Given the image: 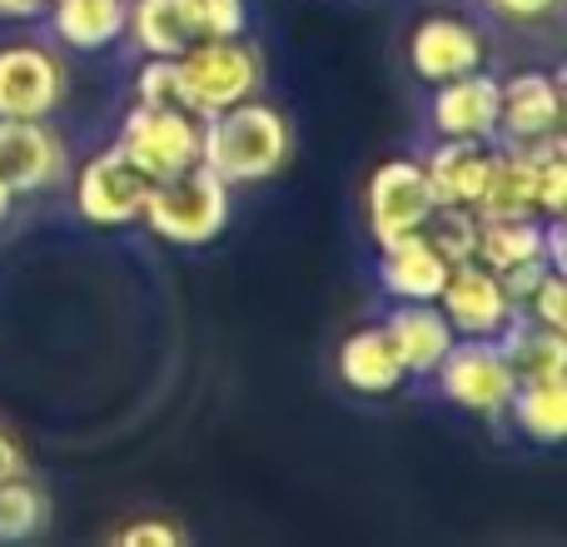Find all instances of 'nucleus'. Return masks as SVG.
Instances as JSON below:
<instances>
[{
  "label": "nucleus",
  "instance_id": "30",
  "mask_svg": "<svg viewBox=\"0 0 567 547\" xmlns=\"http://www.w3.org/2000/svg\"><path fill=\"white\" fill-rule=\"evenodd\" d=\"M488 10L493 16H503V20H518V25H533V20L553 16L558 0H488Z\"/></svg>",
  "mask_w": 567,
  "mask_h": 547
},
{
  "label": "nucleus",
  "instance_id": "27",
  "mask_svg": "<svg viewBox=\"0 0 567 547\" xmlns=\"http://www.w3.org/2000/svg\"><path fill=\"white\" fill-rule=\"evenodd\" d=\"M518 313H528V319L548 323V329H563L567 333V279L558 269H548L538 283H533V293L518 303Z\"/></svg>",
  "mask_w": 567,
  "mask_h": 547
},
{
  "label": "nucleus",
  "instance_id": "14",
  "mask_svg": "<svg viewBox=\"0 0 567 547\" xmlns=\"http://www.w3.org/2000/svg\"><path fill=\"white\" fill-rule=\"evenodd\" d=\"M383 333H389V343H393V353H399L409 379L433 373L443 363V353L453 349V339H458V333L449 329L439 303H399V309L383 319Z\"/></svg>",
  "mask_w": 567,
  "mask_h": 547
},
{
  "label": "nucleus",
  "instance_id": "16",
  "mask_svg": "<svg viewBox=\"0 0 567 547\" xmlns=\"http://www.w3.org/2000/svg\"><path fill=\"white\" fill-rule=\"evenodd\" d=\"M443 279H449V259H443L423 235L383 245L379 289L389 293L393 303H433L439 289H443Z\"/></svg>",
  "mask_w": 567,
  "mask_h": 547
},
{
  "label": "nucleus",
  "instance_id": "18",
  "mask_svg": "<svg viewBox=\"0 0 567 547\" xmlns=\"http://www.w3.org/2000/svg\"><path fill=\"white\" fill-rule=\"evenodd\" d=\"M339 379L349 383L353 393H363V399H389V393L403 389L409 373H403L383 323H363V329H353L349 339L339 343Z\"/></svg>",
  "mask_w": 567,
  "mask_h": 547
},
{
  "label": "nucleus",
  "instance_id": "23",
  "mask_svg": "<svg viewBox=\"0 0 567 547\" xmlns=\"http://www.w3.org/2000/svg\"><path fill=\"white\" fill-rule=\"evenodd\" d=\"M508 413L513 423H518L523 438L543 443V448H553V443L567 438V379H528L513 389L508 399Z\"/></svg>",
  "mask_w": 567,
  "mask_h": 547
},
{
  "label": "nucleus",
  "instance_id": "28",
  "mask_svg": "<svg viewBox=\"0 0 567 547\" xmlns=\"http://www.w3.org/2000/svg\"><path fill=\"white\" fill-rule=\"evenodd\" d=\"M189 6H195V20H199V30H205V40L245 35V25H249L245 0H189Z\"/></svg>",
  "mask_w": 567,
  "mask_h": 547
},
{
  "label": "nucleus",
  "instance_id": "17",
  "mask_svg": "<svg viewBox=\"0 0 567 547\" xmlns=\"http://www.w3.org/2000/svg\"><path fill=\"white\" fill-rule=\"evenodd\" d=\"M478 219H543L538 215V185H533V155L523 145H498L493 140V165L483 179V195L473 205Z\"/></svg>",
  "mask_w": 567,
  "mask_h": 547
},
{
  "label": "nucleus",
  "instance_id": "19",
  "mask_svg": "<svg viewBox=\"0 0 567 547\" xmlns=\"http://www.w3.org/2000/svg\"><path fill=\"white\" fill-rule=\"evenodd\" d=\"M125 30L145 55H165V60H179L189 45L205 40L189 0H130Z\"/></svg>",
  "mask_w": 567,
  "mask_h": 547
},
{
  "label": "nucleus",
  "instance_id": "6",
  "mask_svg": "<svg viewBox=\"0 0 567 547\" xmlns=\"http://www.w3.org/2000/svg\"><path fill=\"white\" fill-rule=\"evenodd\" d=\"M363 205H369V235L379 239V249H383V245H393V239L423 235V225H429V215L439 209V199H433V189H429L423 159L399 155V159H383L369 175Z\"/></svg>",
  "mask_w": 567,
  "mask_h": 547
},
{
  "label": "nucleus",
  "instance_id": "9",
  "mask_svg": "<svg viewBox=\"0 0 567 547\" xmlns=\"http://www.w3.org/2000/svg\"><path fill=\"white\" fill-rule=\"evenodd\" d=\"M449 319V329L458 339H498L513 319H518V303L508 299L503 279L478 259H463V265H449V279H443L439 299H433Z\"/></svg>",
  "mask_w": 567,
  "mask_h": 547
},
{
  "label": "nucleus",
  "instance_id": "21",
  "mask_svg": "<svg viewBox=\"0 0 567 547\" xmlns=\"http://www.w3.org/2000/svg\"><path fill=\"white\" fill-rule=\"evenodd\" d=\"M130 0H50V25L55 40L70 50H105L125 35Z\"/></svg>",
  "mask_w": 567,
  "mask_h": 547
},
{
  "label": "nucleus",
  "instance_id": "26",
  "mask_svg": "<svg viewBox=\"0 0 567 547\" xmlns=\"http://www.w3.org/2000/svg\"><path fill=\"white\" fill-rule=\"evenodd\" d=\"M135 100H140V105H159V110H189L179 60L145 55V65H140V80H135ZM189 115H195V110H189Z\"/></svg>",
  "mask_w": 567,
  "mask_h": 547
},
{
  "label": "nucleus",
  "instance_id": "29",
  "mask_svg": "<svg viewBox=\"0 0 567 547\" xmlns=\"http://www.w3.org/2000/svg\"><path fill=\"white\" fill-rule=\"evenodd\" d=\"M110 543L115 547H185L189 533L169 518H135V523H125V528L110 533Z\"/></svg>",
  "mask_w": 567,
  "mask_h": 547
},
{
  "label": "nucleus",
  "instance_id": "25",
  "mask_svg": "<svg viewBox=\"0 0 567 547\" xmlns=\"http://www.w3.org/2000/svg\"><path fill=\"white\" fill-rule=\"evenodd\" d=\"M423 239H429L449 265H463V259H473V249H478V215L463 205H439L429 215V225H423Z\"/></svg>",
  "mask_w": 567,
  "mask_h": 547
},
{
  "label": "nucleus",
  "instance_id": "1",
  "mask_svg": "<svg viewBox=\"0 0 567 547\" xmlns=\"http://www.w3.org/2000/svg\"><path fill=\"white\" fill-rule=\"evenodd\" d=\"M289 155H293L289 120L255 95L209 115L205 130H199V165L215 169L229 189L275 179L289 165Z\"/></svg>",
  "mask_w": 567,
  "mask_h": 547
},
{
  "label": "nucleus",
  "instance_id": "32",
  "mask_svg": "<svg viewBox=\"0 0 567 547\" xmlns=\"http://www.w3.org/2000/svg\"><path fill=\"white\" fill-rule=\"evenodd\" d=\"M45 10H50V0H0V20H35Z\"/></svg>",
  "mask_w": 567,
  "mask_h": 547
},
{
  "label": "nucleus",
  "instance_id": "4",
  "mask_svg": "<svg viewBox=\"0 0 567 547\" xmlns=\"http://www.w3.org/2000/svg\"><path fill=\"white\" fill-rule=\"evenodd\" d=\"M199 130H205V120L189 115V110H159V105H140L135 100V110L120 120L115 145L155 185V179H169L179 169L199 165Z\"/></svg>",
  "mask_w": 567,
  "mask_h": 547
},
{
  "label": "nucleus",
  "instance_id": "7",
  "mask_svg": "<svg viewBox=\"0 0 567 547\" xmlns=\"http://www.w3.org/2000/svg\"><path fill=\"white\" fill-rule=\"evenodd\" d=\"M150 179L125 159V149L110 145L90 155L75 175V215L95 229H125L145 215Z\"/></svg>",
  "mask_w": 567,
  "mask_h": 547
},
{
  "label": "nucleus",
  "instance_id": "10",
  "mask_svg": "<svg viewBox=\"0 0 567 547\" xmlns=\"http://www.w3.org/2000/svg\"><path fill=\"white\" fill-rule=\"evenodd\" d=\"M483 60H488L483 30L463 16H449V10L423 16L409 35V65H413V75L429 80V85L473 75V70H483Z\"/></svg>",
  "mask_w": 567,
  "mask_h": 547
},
{
  "label": "nucleus",
  "instance_id": "20",
  "mask_svg": "<svg viewBox=\"0 0 567 547\" xmlns=\"http://www.w3.org/2000/svg\"><path fill=\"white\" fill-rule=\"evenodd\" d=\"M498 349H503V359L513 363L518 383H528V379H567V333L548 329V323H538V319H528V313H518V319L498 333Z\"/></svg>",
  "mask_w": 567,
  "mask_h": 547
},
{
  "label": "nucleus",
  "instance_id": "24",
  "mask_svg": "<svg viewBox=\"0 0 567 547\" xmlns=\"http://www.w3.org/2000/svg\"><path fill=\"white\" fill-rule=\"evenodd\" d=\"M45 493L30 478L0 483V543H25L45 528Z\"/></svg>",
  "mask_w": 567,
  "mask_h": 547
},
{
  "label": "nucleus",
  "instance_id": "5",
  "mask_svg": "<svg viewBox=\"0 0 567 547\" xmlns=\"http://www.w3.org/2000/svg\"><path fill=\"white\" fill-rule=\"evenodd\" d=\"M433 373H439L443 399L478 413V419H503L513 389H518V373L503 359L498 339H453V349L443 353Z\"/></svg>",
  "mask_w": 567,
  "mask_h": 547
},
{
  "label": "nucleus",
  "instance_id": "8",
  "mask_svg": "<svg viewBox=\"0 0 567 547\" xmlns=\"http://www.w3.org/2000/svg\"><path fill=\"white\" fill-rule=\"evenodd\" d=\"M65 100V60L35 40L0 45V120H50Z\"/></svg>",
  "mask_w": 567,
  "mask_h": 547
},
{
  "label": "nucleus",
  "instance_id": "3",
  "mask_svg": "<svg viewBox=\"0 0 567 547\" xmlns=\"http://www.w3.org/2000/svg\"><path fill=\"white\" fill-rule=\"evenodd\" d=\"M179 75H185V95L189 110L199 120L219 115V110L239 105L259 90L265 80V60H259L255 45H245V35H229V40H199L179 55Z\"/></svg>",
  "mask_w": 567,
  "mask_h": 547
},
{
  "label": "nucleus",
  "instance_id": "13",
  "mask_svg": "<svg viewBox=\"0 0 567 547\" xmlns=\"http://www.w3.org/2000/svg\"><path fill=\"white\" fill-rule=\"evenodd\" d=\"M433 135L443 140H498V75L473 70V75L433 85Z\"/></svg>",
  "mask_w": 567,
  "mask_h": 547
},
{
  "label": "nucleus",
  "instance_id": "31",
  "mask_svg": "<svg viewBox=\"0 0 567 547\" xmlns=\"http://www.w3.org/2000/svg\"><path fill=\"white\" fill-rule=\"evenodd\" d=\"M10 478H25V453H20V443H10L0 433V483H10Z\"/></svg>",
  "mask_w": 567,
  "mask_h": 547
},
{
  "label": "nucleus",
  "instance_id": "12",
  "mask_svg": "<svg viewBox=\"0 0 567 547\" xmlns=\"http://www.w3.org/2000/svg\"><path fill=\"white\" fill-rule=\"evenodd\" d=\"M563 135V85L543 70L498 80V145H538Z\"/></svg>",
  "mask_w": 567,
  "mask_h": 547
},
{
  "label": "nucleus",
  "instance_id": "11",
  "mask_svg": "<svg viewBox=\"0 0 567 547\" xmlns=\"http://www.w3.org/2000/svg\"><path fill=\"white\" fill-rule=\"evenodd\" d=\"M70 169L65 140L45 120H0V185L10 195H40Z\"/></svg>",
  "mask_w": 567,
  "mask_h": 547
},
{
  "label": "nucleus",
  "instance_id": "22",
  "mask_svg": "<svg viewBox=\"0 0 567 547\" xmlns=\"http://www.w3.org/2000/svg\"><path fill=\"white\" fill-rule=\"evenodd\" d=\"M478 265H488L493 274H513L528 265H548L543 249V219H478Z\"/></svg>",
  "mask_w": 567,
  "mask_h": 547
},
{
  "label": "nucleus",
  "instance_id": "33",
  "mask_svg": "<svg viewBox=\"0 0 567 547\" xmlns=\"http://www.w3.org/2000/svg\"><path fill=\"white\" fill-rule=\"evenodd\" d=\"M10 199H16V195H10V189L0 185V225H6V215H10Z\"/></svg>",
  "mask_w": 567,
  "mask_h": 547
},
{
  "label": "nucleus",
  "instance_id": "2",
  "mask_svg": "<svg viewBox=\"0 0 567 547\" xmlns=\"http://www.w3.org/2000/svg\"><path fill=\"white\" fill-rule=\"evenodd\" d=\"M150 235L165 239V245L179 249H199L209 239L225 235L229 225V185L215 175L209 165H189L169 179H155L145 199V215Z\"/></svg>",
  "mask_w": 567,
  "mask_h": 547
},
{
  "label": "nucleus",
  "instance_id": "15",
  "mask_svg": "<svg viewBox=\"0 0 567 547\" xmlns=\"http://www.w3.org/2000/svg\"><path fill=\"white\" fill-rule=\"evenodd\" d=\"M488 165H493L488 140H443L439 135V145L423 159V175H429V189L439 205L473 209L483 195V179H488Z\"/></svg>",
  "mask_w": 567,
  "mask_h": 547
}]
</instances>
